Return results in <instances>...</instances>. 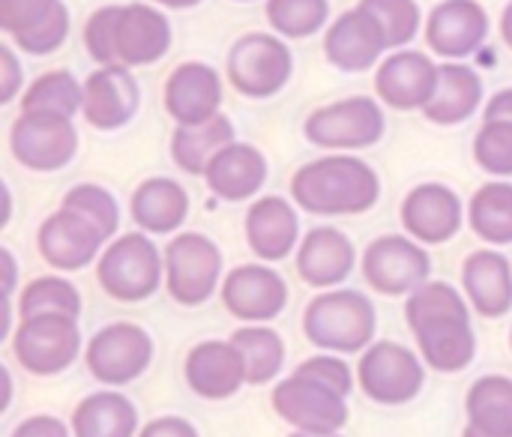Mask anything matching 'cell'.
Returning <instances> with one entry per match:
<instances>
[{
    "mask_svg": "<svg viewBox=\"0 0 512 437\" xmlns=\"http://www.w3.org/2000/svg\"><path fill=\"white\" fill-rule=\"evenodd\" d=\"M231 342L240 348L249 372V384H267L279 375L285 363V345L279 333L267 327H243L231 336Z\"/></svg>",
    "mask_w": 512,
    "mask_h": 437,
    "instance_id": "cell-35",
    "label": "cell"
},
{
    "mask_svg": "<svg viewBox=\"0 0 512 437\" xmlns=\"http://www.w3.org/2000/svg\"><path fill=\"white\" fill-rule=\"evenodd\" d=\"M135 429H138L135 405L114 390L87 396L72 414L75 437H132Z\"/></svg>",
    "mask_w": 512,
    "mask_h": 437,
    "instance_id": "cell-30",
    "label": "cell"
},
{
    "mask_svg": "<svg viewBox=\"0 0 512 437\" xmlns=\"http://www.w3.org/2000/svg\"><path fill=\"white\" fill-rule=\"evenodd\" d=\"M204 177L213 195L225 201H246L261 192L267 180V159L252 144L231 141L210 159Z\"/></svg>",
    "mask_w": 512,
    "mask_h": 437,
    "instance_id": "cell-24",
    "label": "cell"
},
{
    "mask_svg": "<svg viewBox=\"0 0 512 437\" xmlns=\"http://www.w3.org/2000/svg\"><path fill=\"white\" fill-rule=\"evenodd\" d=\"M483 102V81L471 66L462 63H444L441 66V78H438V90L432 96V102L423 108V114L438 123V126H453L468 120Z\"/></svg>",
    "mask_w": 512,
    "mask_h": 437,
    "instance_id": "cell-28",
    "label": "cell"
},
{
    "mask_svg": "<svg viewBox=\"0 0 512 437\" xmlns=\"http://www.w3.org/2000/svg\"><path fill=\"white\" fill-rule=\"evenodd\" d=\"M462 282L483 318H501L512 309V270L504 255L492 249L474 252L465 261Z\"/></svg>",
    "mask_w": 512,
    "mask_h": 437,
    "instance_id": "cell-27",
    "label": "cell"
},
{
    "mask_svg": "<svg viewBox=\"0 0 512 437\" xmlns=\"http://www.w3.org/2000/svg\"><path fill=\"white\" fill-rule=\"evenodd\" d=\"M438 78H441V66L432 63L429 54L399 51L381 63L375 75V90L381 102H387L390 108L411 111V108H426L432 102L438 90Z\"/></svg>",
    "mask_w": 512,
    "mask_h": 437,
    "instance_id": "cell-15",
    "label": "cell"
},
{
    "mask_svg": "<svg viewBox=\"0 0 512 437\" xmlns=\"http://www.w3.org/2000/svg\"><path fill=\"white\" fill-rule=\"evenodd\" d=\"M12 437H69V429L54 417H30L12 432Z\"/></svg>",
    "mask_w": 512,
    "mask_h": 437,
    "instance_id": "cell-45",
    "label": "cell"
},
{
    "mask_svg": "<svg viewBox=\"0 0 512 437\" xmlns=\"http://www.w3.org/2000/svg\"><path fill=\"white\" fill-rule=\"evenodd\" d=\"M360 6L378 21L387 39V48H399L417 36L420 9L414 0H360Z\"/></svg>",
    "mask_w": 512,
    "mask_h": 437,
    "instance_id": "cell-39",
    "label": "cell"
},
{
    "mask_svg": "<svg viewBox=\"0 0 512 437\" xmlns=\"http://www.w3.org/2000/svg\"><path fill=\"white\" fill-rule=\"evenodd\" d=\"M81 348V333L69 315L21 318L15 333V357L33 375H57L72 366Z\"/></svg>",
    "mask_w": 512,
    "mask_h": 437,
    "instance_id": "cell-11",
    "label": "cell"
},
{
    "mask_svg": "<svg viewBox=\"0 0 512 437\" xmlns=\"http://www.w3.org/2000/svg\"><path fill=\"white\" fill-rule=\"evenodd\" d=\"M66 33H69V9H66L63 0H60V3L54 6V12H51L36 30L18 36L15 42H18V48L27 51V54H51L54 48L63 45Z\"/></svg>",
    "mask_w": 512,
    "mask_h": 437,
    "instance_id": "cell-42",
    "label": "cell"
},
{
    "mask_svg": "<svg viewBox=\"0 0 512 437\" xmlns=\"http://www.w3.org/2000/svg\"><path fill=\"white\" fill-rule=\"evenodd\" d=\"M483 117H486V120H510L512 123V87H507V90H498V93L489 99V105H486Z\"/></svg>",
    "mask_w": 512,
    "mask_h": 437,
    "instance_id": "cell-47",
    "label": "cell"
},
{
    "mask_svg": "<svg viewBox=\"0 0 512 437\" xmlns=\"http://www.w3.org/2000/svg\"><path fill=\"white\" fill-rule=\"evenodd\" d=\"M222 300L231 315L240 321H270L276 318L288 303V285L285 279L261 264H246L228 273L222 285Z\"/></svg>",
    "mask_w": 512,
    "mask_h": 437,
    "instance_id": "cell-17",
    "label": "cell"
},
{
    "mask_svg": "<svg viewBox=\"0 0 512 437\" xmlns=\"http://www.w3.org/2000/svg\"><path fill=\"white\" fill-rule=\"evenodd\" d=\"M432 270V261L423 246L411 243L408 237H378L366 252H363V273L366 282L387 294H414L420 285H426Z\"/></svg>",
    "mask_w": 512,
    "mask_h": 437,
    "instance_id": "cell-14",
    "label": "cell"
},
{
    "mask_svg": "<svg viewBox=\"0 0 512 437\" xmlns=\"http://www.w3.org/2000/svg\"><path fill=\"white\" fill-rule=\"evenodd\" d=\"M0 258H3V267H6V297H12V288H15V258H12L9 249H3Z\"/></svg>",
    "mask_w": 512,
    "mask_h": 437,
    "instance_id": "cell-48",
    "label": "cell"
},
{
    "mask_svg": "<svg viewBox=\"0 0 512 437\" xmlns=\"http://www.w3.org/2000/svg\"><path fill=\"white\" fill-rule=\"evenodd\" d=\"M408 327L417 336L423 360L435 372H462L477 354L471 315L459 291L447 282L420 285L405 306Z\"/></svg>",
    "mask_w": 512,
    "mask_h": 437,
    "instance_id": "cell-1",
    "label": "cell"
},
{
    "mask_svg": "<svg viewBox=\"0 0 512 437\" xmlns=\"http://www.w3.org/2000/svg\"><path fill=\"white\" fill-rule=\"evenodd\" d=\"M489 33V15L477 0H444L432 9L426 42L438 57L459 60L474 54Z\"/></svg>",
    "mask_w": 512,
    "mask_h": 437,
    "instance_id": "cell-16",
    "label": "cell"
},
{
    "mask_svg": "<svg viewBox=\"0 0 512 437\" xmlns=\"http://www.w3.org/2000/svg\"><path fill=\"white\" fill-rule=\"evenodd\" d=\"M477 165L495 177H512V123L486 120L474 141Z\"/></svg>",
    "mask_w": 512,
    "mask_h": 437,
    "instance_id": "cell-40",
    "label": "cell"
},
{
    "mask_svg": "<svg viewBox=\"0 0 512 437\" xmlns=\"http://www.w3.org/2000/svg\"><path fill=\"white\" fill-rule=\"evenodd\" d=\"M138 437H198V432L192 429V423L180 420V417H162L144 426V432H138Z\"/></svg>",
    "mask_w": 512,
    "mask_h": 437,
    "instance_id": "cell-46",
    "label": "cell"
},
{
    "mask_svg": "<svg viewBox=\"0 0 512 437\" xmlns=\"http://www.w3.org/2000/svg\"><path fill=\"white\" fill-rule=\"evenodd\" d=\"M153 3H162V6H171V9H186V6H195L201 0H153Z\"/></svg>",
    "mask_w": 512,
    "mask_h": 437,
    "instance_id": "cell-50",
    "label": "cell"
},
{
    "mask_svg": "<svg viewBox=\"0 0 512 437\" xmlns=\"http://www.w3.org/2000/svg\"><path fill=\"white\" fill-rule=\"evenodd\" d=\"M105 237L96 225L72 210L48 216L39 228V255L57 270H81L102 249Z\"/></svg>",
    "mask_w": 512,
    "mask_h": 437,
    "instance_id": "cell-20",
    "label": "cell"
},
{
    "mask_svg": "<svg viewBox=\"0 0 512 437\" xmlns=\"http://www.w3.org/2000/svg\"><path fill=\"white\" fill-rule=\"evenodd\" d=\"M138 81L126 66H102L84 81V117L96 129H120L138 111Z\"/></svg>",
    "mask_w": 512,
    "mask_h": 437,
    "instance_id": "cell-18",
    "label": "cell"
},
{
    "mask_svg": "<svg viewBox=\"0 0 512 437\" xmlns=\"http://www.w3.org/2000/svg\"><path fill=\"white\" fill-rule=\"evenodd\" d=\"M330 15L327 0H267V21L276 33L300 39L324 27Z\"/></svg>",
    "mask_w": 512,
    "mask_h": 437,
    "instance_id": "cell-37",
    "label": "cell"
},
{
    "mask_svg": "<svg viewBox=\"0 0 512 437\" xmlns=\"http://www.w3.org/2000/svg\"><path fill=\"white\" fill-rule=\"evenodd\" d=\"M291 437H339V435H309V432H294Z\"/></svg>",
    "mask_w": 512,
    "mask_h": 437,
    "instance_id": "cell-52",
    "label": "cell"
},
{
    "mask_svg": "<svg viewBox=\"0 0 512 437\" xmlns=\"http://www.w3.org/2000/svg\"><path fill=\"white\" fill-rule=\"evenodd\" d=\"M60 0H0V27L18 39L30 30H36L57 6Z\"/></svg>",
    "mask_w": 512,
    "mask_h": 437,
    "instance_id": "cell-41",
    "label": "cell"
},
{
    "mask_svg": "<svg viewBox=\"0 0 512 437\" xmlns=\"http://www.w3.org/2000/svg\"><path fill=\"white\" fill-rule=\"evenodd\" d=\"M294 60L288 45L270 33H246L228 54V78L237 93L264 99L279 93L291 78Z\"/></svg>",
    "mask_w": 512,
    "mask_h": 437,
    "instance_id": "cell-6",
    "label": "cell"
},
{
    "mask_svg": "<svg viewBox=\"0 0 512 437\" xmlns=\"http://www.w3.org/2000/svg\"><path fill=\"white\" fill-rule=\"evenodd\" d=\"M462 437H498V435H483V432H477L474 426H468V429H465V435H462Z\"/></svg>",
    "mask_w": 512,
    "mask_h": 437,
    "instance_id": "cell-51",
    "label": "cell"
},
{
    "mask_svg": "<svg viewBox=\"0 0 512 437\" xmlns=\"http://www.w3.org/2000/svg\"><path fill=\"white\" fill-rule=\"evenodd\" d=\"M402 225L420 243H447L462 228V201L441 183L417 186L402 204Z\"/></svg>",
    "mask_w": 512,
    "mask_h": 437,
    "instance_id": "cell-19",
    "label": "cell"
},
{
    "mask_svg": "<svg viewBox=\"0 0 512 437\" xmlns=\"http://www.w3.org/2000/svg\"><path fill=\"white\" fill-rule=\"evenodd\" d=\"M294 375H303V378H312V381H318V384H327V387L339 390L342 396H348L351 387H354L351 369H348L342 360H336V357H312V360H306L303 366H297Z\"/></svg>",
    "mask_w": 512,
    "mask_h": 437,
    "instance_id": "cell-43",
    "label": "cell"
},
{
    "mask_svg": "<svg viewBox=\"0 0 512 437\" xmlns=\"http://www.w3.org/2000/svg\"><path fill=\"white\" fill-rule=\"evenodd\" d=\"M300 234V222L294 207L285 198H261L252 204L246 216V237L258 258L264 261H282L294 249Z\"/></svg>",
    "mask_w": 512,
    "mask_h": 437,
    "instance_id": "cell-26",
    "label": "cell"
},
{
    "mask_svg": "<svg viewBox=\"0 0 512 437\" xmlns=\"http://www.w3.org/2000/svg\"><path fill=\"white\" fill-rule=\"evenodd\" d=\"M384 126L381 105L369 96H354L309 114L306 138L327 150H360L378 144Z\"/></svg>",
    "mask_w": 512,
    "mask_h": 437,
    "instance_id": "cell-9",
    "label": "cell"
},
{
    "mask_svg": "<svg viewBox=\"0 0 512 437\" xmlns=\"http://www.w3.org/2000/svg\"><path fill=\"white\" fill-rule=\"evenodd\" d=\"M303 330L318 348L354 354L375 336V306L360 291H330L309 303Z\"/></svg>",
    "mask_w": 512,
    "mask_h": 437,
    "instance_id": "cell-4",
    "label": "cell"
},
{
    "mask_svg": "<svg viewBox=\"0 0 512 437\" xmlns=\"http://www.w3.org/2000/svg\"><path fill=\"white\" fill-rule=\"evenodd\" d=\"M84 45L102 66H147L171 48L168 18L144 3L102 6L84 27Z\"/></svg>",
    "mask_w": 512,
    "mask_h": 437,
    "instance_id": "cell-2",
    "label": "cell"
},
{
    "mask_svg": "<svg viewBox=\"0 0 512 437\" xmlns=\"http://www.w3.org/2000/svg\"><path fill=\"white\" fill-rule=\"evenodd\" d=\"M273 408L288 426L309 435H336L348 423L345 396L303 375H294L273 390Z\"/></svg>",
    "mask_w": 512,
    "mask_h": 437,
    "instance_id": "cell-10",
    "label": "cell"
},
{
    "mask_svg": "<svg viewBox=\"0 0 512 437\" xmlns=\"http://www.w3.org/2000/svg\"><path fill=\"white\" fill-rule=\"evenodd\" d=\"M381 180L357 156H321L291 180V198L315 216H354L378 204Z\"/></svg>",
    "mask_w": 512,
    "mask_h": 437,
    "instance_id": "cell-3",
    "label": "cell"
},
{
    "mask_svg": "<svg viewBox=\"0 0 512 437\" xmlns=\"http://www.w3.org/2000/svg\"><path fill=\"white\" fill-rule=\"evenodd\" d=\"M84 108V84H78L69 72H45L39 75L21 96V111H51L63 117H75Z\"/></svg>",
    "mask_w": 512,
    "mask_h": 437,
    "instance_id": "cell-34",
    "label": "cell"
},
{
    "mask_svg": "<svg viewBox=\"0 0 512 437\" xmlns=\"http://www.w3.org/2000/svg\"><path fill=\"white\" fill-rule=\"evenodd\" d=\"M189 213V195L168 177L144 180L132 195V216L150 234H168L183 225Z\"/></svg>",
    "mask_w": 512,
    "mask_h": 437,
    "instance_id": "cell-29",
    "label": "cell"
},
{
    "mask_svg": "<svg viewBox=\"0 0 512 437\" xmlns=\"http://www.w3.org/2000/svg\"><path fill=\"white\" fill-rule=\"evenodd\" d=\"M168 294L183 306H201L213 297L222 273V252L204 234H180L165 249Z\"/></svg>",
    "mask_w": 512,
    "mask_h": 437,
    "instance_id": "cell-8",
    "label": "cell"
},
{
    "mask_svg": "<svg viewBox=\"0 0 512 437\" xmlns=\"http://www.w3.org/2000/svg\"><path fill=\"white\" fill-rule=\"evenodd\" d=\"M12 156L30 171H60L78 150L72 117L51 111H21L9 132Z\"/></svg>",
    "mask_w": 512,
    "mask_h": 437,
    "instance_id": "cell-7",
    "label": "cell"
},
{
    "mask_svg": "<svg viewBox=\"0 0 512 437\" xmlns=\"http://www.w3.org/2000/svg\"><path fill=\"white\" fill-rule=\"evenodd\" d=\"M357 252L351 240L336 231V228H315L306 234L300 255H297V270L303 282L312 288H333L345 282L354 270Z\"/></svg>",
    "mask_w": 512,
    "mask_h": 437,
    "instance_id": "cell-25",
    "label": "cell"
},
{
    "mask_svg": "<svg viewBox=\"0 0 512 437\" xmlns=\"http://www.w3.org/2000/svg\"><path fill=\"white\" fill-rule=\"evenodd\" d=\"M153 357L150 336L135 324H111L87 345V369L99 384L120 387L144 375Z\"/></svg>",
    "mask_w": 512,
    "mask_h": 437,
    "instance_id": "cell-13",
    "label": "cell"
},
{
    "mask_svg": "<svg viewBox=\"0 0 512 437\" xmlns=\"http://www.w3.org/2000/svg\"><path fill=\"white\" fill-rule=\"evenodd\" d=\"M63 207L78 213V216H84L90 225H96L105 240L114 237L117 222H120V207H117V201H114V195L108 189L93 186V183H81V186L66 192Z\"/></svg>",
    "mask_w": 512,
    "mask_h": 437,
    "instance_id": "cell-38",
    "label": "cell"
},
{
    "mask_svg": "<svg viewBox=\"0 0 512 437\" xmlns=\"http://www.w3.org/2000/svg\"><path fill=\"white\" fill-rule=\"evenodd\" d=\"M222 81L207 63H183L171 72L165 84V111L177 126L204 123L219 114Z\"/></svg>",
    "mask_w": 512,
    "mask_h": 437,
    "instance_id": "cell-23",
    "label": "cell"
},
{
    "mask_svg": "<svg viewBox=\"0 0 512 437\" xmlns=\"http://www.w3.org/2000/svg\"><path fill=\"white\" fill-rule=\"evenodd\" d=\"M78 312H81L78 291L72 288V282L57 279V276L36 279L21 294V318H33V315H69V318H78Z\"/></svg>",
    "mask_w": 512,
    "mask_h": 437,
    "instance_id": "cell-36",
    "label": "cell"
},
{
    "mask_svg": "<svg viewBox=\"0 0 512 437\" xmlns=\"http://www.w3.org/2000/svg\"><path fill=\"white\" fill-rule=\"evenodd\" d=\"M18 87H21V66L15 54L3 45L0 48V102H12Z\"/></svg>",
    "mask_w": 512,
    "mask_h": 437,
    "instance_id": "cell-44",
    "label": "cell"
},
{
    "mask_svg": "<svg viewBox=\"0 0 512 437\" xmlns=\"http://www.w3.org/2000/svg\"><path fill=\"white\" fill-rule=\"evenodd\" d=\"M186 381L204 399H231L249 381V372L234 342H201L189 351Z\"/></svg>",
    "mask_w": 512,
    "mask_h": 437,
    "instance_id": "cell-22",
    "label": "cell"
},
{
    "mask_svg": "<svg viewBox=\"0 0 512 437\" xmlns=\"http://www.w3.org/2000/svg\"><path fill=\"white\" fill-rule=\"evenodd\" d=\"M471 228L495 246L512 243V183H486L471 201Z\"/></svg>",
    "mask_w": 512,
    "mask_h": 437,
    "instance_id": "cell-33",
    "label": "cell"
},
{
    "mask_svg": "<svg viewBox=\"0 0 512 437\" xmlns=\"http://www.w3.org/2000/svg\"><path fill=\"white\" fill-rule=\"evenodd\" d=\"M234 141V126L225 114H216L204 123H189L177 126L171 138V153L174 162L189 171V174H204L210 159Z\"/></svg>",
    "mask_w": 512,
    "mask_h": 437,
    "instance_id": "cell-31",
    "label": "cell"
},
{
    "mask_svg": "<svg viewBox=\"0 0 512 437\" xmlns=\"http://www.w3.org/2000/svg\"><path fill=\"white\" fill-rule=\"evenodd\" d=\"M468 426L483 435L512 437V381L486 375L468 390Z\"/></svg>",
    "mask_w": 512,
    "mask_h": 437,
    "instance_id": "cell-32",
    "label": "cell"
},
{
    "mask_svg": "<svg viewBox=\"0 0 512 437\" xmlns=\"http://www.w3.org/2000/svg\"><path fill=\"white\" fill-rule=\"evenodd\" d=\"M360 387L363 393L378 405H405L423 390V366L420 360L396 345V342H378L372 345L360 360Z\"/></svg>",
    "mask_w": 512,
    "mask_h": 437,
    "instance_id": "cell-12",
    "label": "cell"
},
{
    "mask_svg": "<svg viewBox=\"0 0 512 437\" xmlns=\"http://www.w3.org/2000/svg\"><path fill=\"white\" fill-rule=\"evenodd\" d=\"M324 51L330 57V63H336L339 69L348 72H363L369 66L378 63V57L387 51V39L378 27V21L363 9H351L342 12L333 27L324 36Z\"/></svg>",
    "mask_w": 512,
    "mask_h": 437,
    "instance_id": "cell-21",
    "label": "cell"
},
{
    "mask_svg": "<svg viewBox=\"0 0 512 437\" xmlns=\"http://www.w3.org/2000/svg\"><path fill=\"white\" fill-rule=\"evenodd\" d=\"M501 36H504V42L512 48V3L504 9V18H501Z\"/></svg>",
    "mask_w": 512,
    "mask_h": 437,
    "instance_id": "cell-49",
    "label": "cell"
},
{
    "mask_svg": "<svg viewBox=\"0 0 512 437\" xmlns=\"http://www.w3.org/2000/svg\"><path fill=\"white\" fill-rule=\"evenodd\" d=\"M102 291L123 303L147 300L162 279V261L156 246L144 234H123L114 240L96 264Z\"/></svg>",
    "mask_w": 512,
    "mask_h": 437,
    "instance_id": "cell-5",
    "label": "cell"
}]
</instances>
